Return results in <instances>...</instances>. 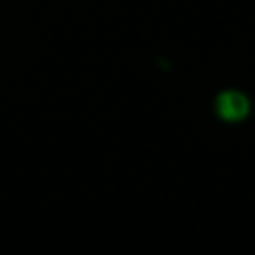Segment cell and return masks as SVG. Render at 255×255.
<instances>
[{
  "label": "cell",
  "mask_w": 255,
  "mask_h": 255,
  "mask_svg": "<svg viewBox=\"0 0 255 255\" xmlns=\"http://www.w3.org/2000/svg\"><path fill=\"white\" fill-rule=\"evenodd\" d=\"M215 111L221 120L227 123H239L248 117L251 103L244 93L238 90H227L217 97Z\"/></svg>",
  "instance_id": "1"
}]
</instances>
